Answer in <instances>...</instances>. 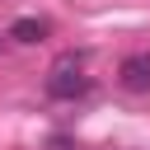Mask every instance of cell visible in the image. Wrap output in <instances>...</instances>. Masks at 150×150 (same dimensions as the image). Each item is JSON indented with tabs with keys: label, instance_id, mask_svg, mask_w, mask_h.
<instances>
[{
	"label": "cell",
	"instance_id": "6da1fadb",
	"mask_svg": "<svg viewBox=\"0 0 150 150\" xmlns=\"http://www.w3.org/2000/svg\"><path fill=\"white\" fill-rule=\"evenodd\" d=\"M84 94H89L84 61H80L75 52L56 56V61H52V70H47V98H56V103H75V98H84Z\"/></svg>",
	"mask_w": 150,
	"mask_h": 150
},
{
	"label": "cell",
	"instance_id": "7a4b0ae2",
	"mask_svg": "<svg viewBox=\"0 0 150 150\" xmlns=\"http://www.w3.org/2000/svg\"><path fill=\"white\" fill-rule=\"evenodd\" d=\"M117 80H122V89H131V94H150V52H131V56H122Z\"/></svg>",
	"mask_w": 150,
	"mask_h": 150
},
{
	"label": "cell",
	"instance_id": "3957f363",
	"mask_svg": "<svg viewBox=\"0 0 150 150\" xmlns=\"http://www.w3.org/2000/svg\"><path fill=\"white\" fill-rule=\"evenodd\" d=\"M47 28H52L47 19H33V14H28V19H14V23H9V38H14V42H42Z\"/></svg>",
	"mask_w": 150,
	"mask_h": 150
},
{
	"label": "cell",
	"instance_id": "277c9868",
	"mask_svg": "<svg viewBox=\"0 0 150 150\" xmlns=\"http://www.w3.org/2000/svg\"><path fill=\"white\" fill-rule=\"evenodd\" d=\"M52 150H70V141H66V136H56V141H52Z\"/></svg>",
	"mask_w": 150,
	"mask_h": 150
}]
</instances>
